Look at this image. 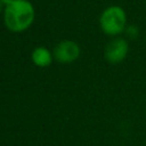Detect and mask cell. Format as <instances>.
<instances>
[{
  "label": "cell",
  "mask_w": 146,
  "mask_h": 146,
  "mask_svg": "<svg viewBox=\"0 0 146 146\" xmlns=\"http://www.w3.org/2000/svg\"><path fill=\"white\" fill-rule=\"evenodd\" d=\"M34 18V9L27 0H13L5 9V23L14 32L27 29Z\"/></svg>",
  "instance_id": "cell-1"
},
{
  "label": "cell",
  "mask_w": 146,
  "mask_h": 146,
  "mask_svg": "<svg viewBox=\"0 0 146 146\" xmlns=\"http://www.w3.org/2000/svg\"><path fill=\"white\" fill-rule=\"evenodd\" d=\"M125 13L119 6H111L106 8L100 16L102 30L108 35L121 33L125 27Z\"/></svg>",
  "instance_id": "cell-2"
},
{
  "label": "cell",
  "mask_w": 146,
  "mask_h": 146,
  "mask_svg": "<svg viewBox=\"0 0 146 146\" xmlns=\"http://www.w3.org/2000/svg\"><path fill=\"white\" fill-rule=\"evenodd\" d=\"M80 55V48L74 41L65 40L59 42L54 49L55 58L60 63H70L75 60Z\"/></svg>",
  "instance_id": "cell-3"
},
{
  "label": "cell",
  "mask_w": 146,
  "mask_h": 146,
  "mask_svg": "<svg viewBox=\"0 0 146 146\" xmlns=\"http://www.w3.org/2000/svg\"><path fill=\"white\" fill-rule=\"evenodd\" d=\"M128 54V43L124 39L117 38L112 40L105 48V57L111 63H119Z\"/></svg>",
  "instance_id": "cell-4"
},
{
  "label": "cell",
  "mask_w": 146,
  "mask_h": 146,
  "mask_svg": "<svg viewBox=\"0 0 146 146\" xmlns=\"http://www.w3.org/2000/svg\"><path fill=\"white\" fill-rule=\"evenodd\" d=\"M32 60L35 65L44 67L51 63L52 57L48 49H46L44 47H38L32 52Z\"/></svg>",
  "instance_id": "cell-5"
},
{
  "label": "cell",
  "mask_w": 146,
  "mask_h": 146,
  "mask_svg": "<svg viewBox=\"0 0 146 146\" xmlns=\"http://www.w3.org/2000/svg\"><path fill=\"white\" fill-rule=\"evenodd\" d=\"M125 32H127V35H128L129 38H136V36L138 35V29H137V26H135V25L128 26L127 30H125Z\"/></svg>",
  "instance_id": "cell-6"
},
{
  "label": "cell",
  "mask_w": 146,
  "mask_h": 146,
  "mask_svg": "<svg viewBox=\"0 0 146 146\" xmlns=\"http://www.w3.org/2000/svg\"><path fill=\"white\" fill-rule=\"evenodd\" d=\"M1 1H2V3H5L6 6H8V5H9V3H10L13 0H1Z\"/></svg>",
  "instance_id": "cell-7"
},
{
  "label": "cell",
  "mask_w": 146,
  "mask_h": 146,
  "mask_svg": "<svg viewBox=\"0 0 146 146\" xmlns=\"http://www.w3.org/2000/svg\"><path fill=\"white\" fill-rule=\"evenodd\" d=\"M2 5H3V3H2V1L0 0V10H1V8H2Z\"/></svg>",
  "instance_id": "cell-8"
}]
</instances>
